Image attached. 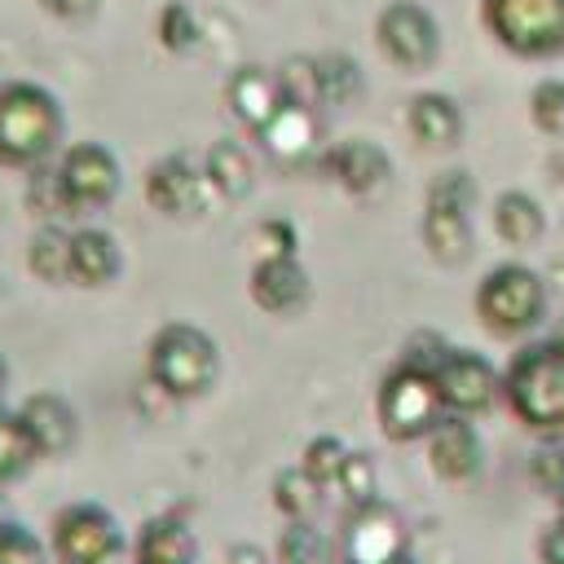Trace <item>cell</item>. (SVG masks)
<instances>
[{
  "label": "cell",
  "mask_w": 564,
  "mask_h": 564,
  "mask_svg": "<svg viewBox=\"0 0 564 564\" xmlns=\"http://www.w3.org/2000/svg\"><path fill=\"white\" fill-rule=\"evenodd\" d=\"M26 207H31L40 220H62V216H70L53 163H48V167H35V172L26 176Z\"/></svg>",
  "instance_id": "cell-35"
},
{
  "label": "cell",
  "mask_w": 564,
  "mask_h": 564,
  "mask_svg": "<svg viewBox=\"0 0 564 564\" xmlns=\"http://www.w3.org/2000/svg\"><path fill=\"white\" fill-rule=\"evenodd\" d=\"M322 485L295 463V467H282L273 476V507L286 516V520H313L317 507H322Z\"/></svg>",
  "instance_id": "cell-27"
},
{
  "label": "cell",
  "mask_w": 564,
  "mask_h": 564,
  "mask_svg": "<svg viewBox=\"0 0 564 564\" xmlns=\"http://www.w3.org/2000/svg\"><path fill=\"white\" fill-rule=\"evenodd\" d=\"M26 269L48 282V286H62L70 282V229L62 220H44L31 242H26Z\"/></svg>",
  "instance_id": "cell-25"
},
{
  "label": "cell",
  "mask_w": 564,
  "mask_h": 564,
  "mask_svg": "<svg viewBox=\"0 0 564 564\" xmlns=\"http://www.w3.org/2000/svg\"><path fill=\"white\" fill-rule=\"evenodd\" d=\"M339 494H344V502H348V511H357V507H366L370 498H379L375 494V458L370 454H361V449H352L348 454V463L339 467Z\"/></svg>",
  "instance_id": "cell-36"
},
{
  "label": "cell",
  "mask_w": 564,
  "mask_h": 564,
  "mask_svg": "<svg viewBox=\"0 0 564 564\" xmlns=\"http://www.w3.org/2000/svg\"><path fill=\"white\" fill-rule=\"evenodd\" d=\"M53 172H57V185L66 194L70 216L101 212L119 194V159L101 141H70L53 159Z\"/></svg>",
  "instance_id": "cell-10"
},
{
  "label": "cell",
  "mask_w": 564,
  "mask_h": 564,
  "mask_svg": "<svg viewBox=\"0 0 564 564\" xmlns=\"http://www.w3.org/2000/svg\"><path fill=\"white\" fill-rule=\"evenodd\" d=\"M66 115L62 101L35 79H4L0 84V167L35 172L48 167L66 145Z\"/></svg>",
  "instance_id": "cell-1"
},
{
  "label": "cell",
  "mask_w": 564,
  "mask_h": 564,
  "mask_svg": "<svg viewBox=\"0 0 564 564\" xmlns=\"http://www.w3.org/2000/svg\"><path fill=\"white\" fill-rule=\"evenodd\" d=\"M476 317L485 322V330H494L502 339L533 330L546 317V282H542V273L520 264V260L494 264L476 282Z\"/></svg>",
  "instance_id": "cell-5"
},
{
  "label": "cell",
  "mask_w": 564,
  "mask_h": 564,
  "mask_svg": "<svg viewBox=\"0 0 564 564\" xmlns=\"http://www.w3.org/2000/svg\"><path fill=\"white\" fill-rule=\"evenodd\" d=\"M375 414H379V427H383L388 441L410 445V441H427L449 410L441 401L436 375L423 370V366L401 361L383 375V383L375 392Z\"/></svg>",
  "instance_id": "cell-4"
},
{
  "label": "cell",
  "mask_w": 564,
  "mask_h": 564,
  "mask_svg": "<svg viewBox=\"0 0 564 564\" xmlns=\"http://www.w3.org/2000/svg\"><path fill=\"white\" fill-rule=\"evenodd\" d=\"M432 375H436V388H441V401H445L449 414H467L471 419V414L489 410L498 401V392H502V375L494 370V361L471 352V348H449L432 366Z\"/></svg>",
  "instance_id": "cell-12"
},
{
  "label": "cell",
  "mask_w": 564,
  "mask_h": 564,
  "mask_svg": "<svg viewBox=\"0 0 564 564\" xmlns=\"http://www.w3.org/2000/svg\"><path fill=\"white\" fill-rule=\"evenodd\" d=\"M256 234L264 242V256H295V247H300V238H295V229L286 220H264Z\"/></svg>",
  "instance_id": "cell-38"
},
{
  "label": "cell",
  "mask_w": 564,
  "mask_h": 564,
  "mask_svg": "<svg viewBox=\"0 0 564 564\" xmlns=\"http://www.w3.org/2000/svg\"><path fill=\"white\" fill-rule=\"evenodd\" d=\"M480 22L516 57L564 53V0H480Z\"/></svg>",
  "instance_id": "cell-6"
},
{
  "label": "cell",
  "mask_w": 564,
  "mask_h": 564,
  "mask_svg": "<svg viewBox=\"0 0 564 564\" xmlns=\"http://www.w3.org/2000/svg\"><path fill=\"white\" fill-rule=\"evenodd\" d=\"M48 551L57 564H119L123 529L101 502H66L53 516Z\"/></svg>",
  "instance_id": "cell-9"
},
{
  "label": "cell",
  "mask_w": 564,
  "mask_h": 564,
  "mask_svg": "<svg viewBox=\"0 0 564 564\" xmlns=\"http://www.w3.org/2000/svg\"><path fill=\"white\" fill-rule=\"evenodd\" d=\"M97 4L101 0H40V9L53 13V18H62V22H84V18L97 13Z\"/></svg>",
  "instance_id": "cell-40"
},
{
  "label": "cell",
  "mask_w": 564,
  "mask_h": 564,
  "mask_svg": "<svg viewBox=\"0 0 564 564\" xmlns=\"http://www.w3.org/2000/svg\"><path fill=\"white\" fill-rule=\"evenodd\" d=\"M225 564H269V560H264V551H260V546H251V542H238V546H229Z\"/></svg>",
  "instance_id": "cell-41"
},
{
  "label": "cell",
  "mask_w": 564,
  "mask_h": 564,
  "mask_svg": "<svg viewBox=\"0 0 564 564\" xmlns=\"http://www.w3.org/2000/svg\"><path fill=\"white\" fill-rule=\"evenodd\" d=\"M260 141H264L269 159H278V163H308L313 150H317V141H322V132H317V110L286 101V106L269 119V128L260 132Z\"/></svg>",
  "instance_id": "cell-21"
},
{
  "label": "cell",
  "mask_w": 564,
  "mask_h": 564,
  "mask_svg": "<svg viewBox=\"0 0 564 564\" xmlns=\"http://www.w3.org/2000/svg\"><path fill=\"white\" fill-rule=\"evenodd\" d=\"M212 185H207V172L203 163H194L189 154H167L159 159L150 172H145V203L172 220H185V216H203L207 203H212Z\"/></svg>",
  "instance_id": "cell-13"
},
{
  "label": "cell",
  "mask_w": 564,
  "mask_h": 564,
  "mask_svg": "<svg viewBox=\"0 0 564 564\" xmlns=\"http://www.w3.org/2000/svg\"><path fill=\"white\" fill-rule=\"evenodd\" d=\"M198 542L181 516H150L137 533V564H194Z\"/></svg>",
  "instance_id": "cell-22"
},
{
  "label": "cell",
  "mask_w": 564,
  "mask_h": 564,
  "mask_svg": "<svg viewBox=\"0 0 564 564\" xmlns=\"http://www.w3.org/2000/svg\"><path fill=\"white\" fill-rule=\"evenodd\" d=\"M330 538L313 520H291L278 538V564H326Z\"/></svg>",
  "instance_id": "cell-29"
},
{
  "label": "cell",
  "mask_w": 564,
  "mask_h": 564,
  "mask_svg": "<svg viewBox=\"0 0 564 564\" xmlns=\"http://www.w3.org/2000/svg\"><path fill=\"white\" fill-rule=\"evenodd\" d=\"M317 88H322V106H352L366 93V70L352 53H322Z\"/></svg>",
  "instance_id": "cell-26"
},
{
  "label": "cell",
  "mask_w": 564,
  "mask_h": 564,
  "mask_svg": "<svg viewBox=\"0 0 564 564\" xmlns=\"http://www.w3.org/2000/svg\"><path fill=\"white\" fill-rule=\"evenodd\" d=\"M4 388H9V366H4V357H0V401H4Z\"/></svg>",
  "instance_id": "cell-42"
},
{
  "label": "cell",
  "mask_w": 564,
  "mask_h": 564,
  "mask_svg": "<svg viewBox=\"0 0 564 564\" xmlns=\"http://www.w3.org/2000/svg\"><path fill=\"white\" fill-rule=\"evenodd\" d=\"M560 176H564V163H560Z\"/></svg>",
  "instance_id": "cell-44"
},
{
  "label": "cell",
  "mask_w": 564,
  "mask_h": 564,
  "mask_svg": "<svg viewBox=\"0 0 564 564\" xmlns=\"http://www.w3.org/2000/svg\"><path fill=\"white\" fill-rule=\"evenodd\" d=\"M375 44L392 66L419 75L441 62V22L419 0H388L375 18Z\"/></svg>",
  "instance_id": "cell-8"
},
{
  "label": "cell",
  "mask_w": 564,
  "mask_h": 564,
  "mask_svg": "<svg viewBox=\"0 0 564 564\" xmlns=\"http://www.w3.org/2000/svg\"><path fill=\"white\" fill-rule=\"evenodd\" d=\"M225 101H229L234 119H238L247 132L260 137V132L269 128V119L286 106V93H282L278 70H269V66H260V62H242V66L229 75V84H225Z\"/></svg>",
  "instance_id": "cell-15"
},
{
  "label": "cell",
  "mask_w": 564,
  "mask_h": 564,
  "mask_svg": "<svg viewBox=\"0 0 564 564\" xmlns=\"http://www.w3.org/2000/svg\"><path fill=\"white\" fill-rule=\"evenodd\" d=\"M529 119L546 137H564V79H538L529 93Z\"/></svg>",
  "instance_id": "cell-34"
},
{
  "label": "cell",
  "mask_w": 564,
  "mask_h": 564,
  "mask_svg": "<svg viewBox=\"0 0 564 564\" xmlns=\"http://www.w3.org/2000/svg\"><path fill=\"white\" fill-rule=\"evenodd\" d=\"M471 207H476V181L463 167H449L427 185L423 247L432 251V260L463 264L471 256Z\"/></svg>",
  "instance_id": "cell-7"
},
{
  "label": "cell",
  "mask_w": 564,
  "mask_h": 564,
  "mask_svg": "<svg viewBox=\"0 0 564 564\" xmlns=\"http://www.w3.org/2000/svg\"><path fill=\"white\" fill-rule=\"evenodd\" d=\"M322 172H326L335 185H344L348 194L366 198V194H379V189L388 185L392 159H388L383 145L366 141V137H348V141H335V145L322 150Z\"/></svg>",
  "instance_id": "cell-14"
},
{
  "label": "cell",
  "mask_w": 564,
  "mask_h": 564,
  "mask_svg": "<svg viewBox=\"0 0 564 564\" xmlns=\"http://www.w3.org/2000/svg\"><path fill=\"white\" fill-rule=\"evenodd\" d=\"M278 79H282V93L291 106H308L317 110L322 106V88H317V57H286L278 66Z\"/></svg>",
  "instance_id": "cell-33"
},
{
  "label": "cell",
  "mask_w": 564,
  "mask_h": 564,
  "mask_svg": "<svg viewBox=\"0 0 564 564\" xmlns=\"http://www.w3.org/2000/svg\"><path fill=\"white\" fill-rule=\"evenodd\" d=\"M48 560H53V551L31 524L0 520V564H48Z\"/></svg>",
  "instance_id": "cell-32"
},
{
  "label": "cell",
  "mask_w": 564,
  "mask_h": 564,
  "mask_svg": "<svg viewBox=\"0 0 564 564\" xmlns=\"http://www.w3.org/2000/svg\"><path fill=\"white\" fill-rule=\"evenodd\" d=\"M538 560L542 564H564V516H555L542 538H538Z\"/></svg>",
  "instance_id": "cell-39"
},
{
  "label": "cell",
  "mask_w": 564,
  "mask_h": 564,
  "mask_svg": "<svg viewBox=\"0 0 564 564\" xmlns=\"http://www.w3.org/2000/svg\"><path fill=\"white\" fill-rule=\"evenodd\" d=\"M251 304L273 313V317H291L308 304V269L295 256H260L251 264Z\"/></svg>",
  "instance_id": "cell-16"
},
{
  "label": "cell",
  "mask_w": 564,
  "mask_h": 564,
  "mask_svg": "<svg viewBox=\"0 0 564 564\" xmlns=\"http://www.w3.org/2000/svg\"><path fill=\"white\" fill-rule=\"evenodd\" d=\"M154 31H159V44H163L167 53H189V48H198V40H203V22H198V13H194L185 0H167V4L159 9Z\"/></svg>",
  "instance_id": "cell-30"
},
{
  "label": "cell",
  "mask_w": 564,
  "mask_h": 564,
  "mask_svg": "<svg viewBox=\"0 0 564 564\" xmlns=\"http://www.w3.org/2000/svg\"><path fill=\"white\" fill-rule=\"evenodd\" d=\"M555 507H560V516H564V494H560V498H555Z\"/></svg>",
  "instance_id": "cell-43"
},
{
  "label": "cell",
  "mask_w": 564,
  "mask_h": 564,
  "mask_svg": "<svg viewBox=\"0 0 564 564\" xmlns=\"http://www.w3.org/2000/svg\"><path fill=\"white\" fill-rule=\"evenodd\" d=\"M203 172H207V185H212L220 198H242V194H251V185H256L251 154H247L238 141H229V137L207 145Z\"/></svg>",
  "instance_id": "cell-24"
},
{
  "label": "cell",
  "mask_w": 564,
  "mask_h": 564,
  "mask_svg": "<svg viewBox=\"0 0 564 564\" xmlns=\"http://www.w3.org/2000/svg\"><path fill=\"white\" fill-rule=\"evenodd\" d=\"M35 458H40V449H35V441H31L26 423H22V414L0 405V485L26 476Z\"/></svg>",
  "instance_id": "cell-28"
},
{
  "label": "cell",
  "mask_w": 564,
  "mask_h": 564,
  "mask_svg": "<svg viewBox=\"0 0 564 564\" xmlns=\"http://www.w3.org/2000/svg\"><path fill=\"white\" fill-rule=\"evenodd\" d=\"M529 480L542 489V494H551V498H560L564 494V441H546V445H538L533 454H529Z\"/></svg>",
  "instance_id": "cell-37"
},
{
  "label": "cell",
  "mask_w": 564,
  "mask_h": 564,
  "mask_svg": "<svg viewBox=\"0 0 564 564\" xmlns=\"http://www.w3.org/2000/svg\"><path fill=\"white\" fill-rule=\"evenodd\" d=\"M123 273V251L110 229L79 225L70 229V282L79 286H106Z\"/></svg>",
  "instance_id": "cell-20"
},
{
  "label": "cell",
  "mask_w": 564,
  "mask_h": 564,
  "mask_svg": "<svg viewBox=\"0 0 564 564\" xmlns=\"http://www.w3.org/2000/svg\"><path fill=\"white\" fill-rule=\"evenodd\" d=\"M339 564H414L401 511L392 502H383V498H370L366 507L348 511L344 560Z\"/></svg>",
  "instance_id": "cell-11"
},
{
  "label": "cell",
  "mask_w": 564,
  "mask_h": 564,
  "mask_svg": "<svg viewBox=\"0 0 564 564\" xmlns=\"http://www.w3.org/2000/svg\"><path fill=\"white\" fill-rule=\"evenodd\" d=\"M18 414H22V423H26L31 441H35V449H40V458H62V454H70V445H75V436H79V414H75V405H70L62 392H31V397L18 405Z\"/></svg>",
  "instance_id": "cell-18"
},
{
  "label": "cell",
  "mask_w": 564,
  "mask_h": 564,
  "mask_svg": "<svg viewBox=\"0 0 564 564\" xmlns=\"http://www.w3.org/2000/svg\"><path fill=\"white\" fill-rule=\"evenodd\" d=\"M348 441L344 436H335V432H317L308 445H304V454H300V467L322 485V489H330L335 480H339V467L348 463Z\"/></svg>",
  "instance_id": "cell-31"
},
{
  "label": "cell",
  "mask_w": 564,
  "mask_h": 564,
  "mask_svg": "<svg viewBox=\"0 0 564 564\" xmlns=\"http://www.w3.org/2000/svg\"><path fill=\"white\" fill-rule=\"evenodd\" d=\"M427 463L441 480H471L485 463V441L467 414H445L427 436Z\"/></svg>",
  "instance_id": "cell-17"
},
{
  "label": "cell",
  "mask_w": 564,
  "mask_h": 564,
  "mask_svg": "<svg viewBox=\"0 0 564 564\" xmlns=\"http://www.w3.org/2000/svg\"><path fill=\"white\" fill-rule=\"evenodd\" d=\"M145 370L154 388L167 392L172 401H194L212 392L220 375V348L194 322H163L145 344Z\"/></svg>",
  "instance_id": "cell-3"
},
{
  "label": "cell",
  "mask_w": 564,
  "mask_h": 564,
  "mask_svg": "<svg viewBox=\"0 0 564 564\" xmlns=\"http://www.w3.org/2000/svg\"><path fill=\"white\" fill-rule=\"evenodd\" d=\"M405 128L423 150H449L463 137V110L449 93H414L405 106Z\"/></svg>",
  "instance_id": "cell-19"
},
{
  "label": "cell",
  "mask_w": 564,
  "mask_h": 564,
  "mask_svg": "<svg viewBox=\"0 0 564 564\" xmlns=\"http://www.w3.org/2000/svg\"><path fill=\"white\" fill-rule=\"evenodd\" d=\"M494 229L507 247H533L546 229V216H542V203L524 189H502L498 203H494Z\"/></svg>",
  "instance_id": "cell-23"
},
{
  "label": "cell",
  "mask_w": 564,
  "mask_h": 564,
  "mask_svg": "<svg viewBox=\"0 0 564 564\" xmlns=\"http://www.w3.org/2000/svg\"><path fill=\"white\" fill-rule=\"evenodd\" d=\"M502 397L524 427L564 436V339L524 344L502 370Z\"/></svg>",
  "instance_id": "cell-2"
}]
</instances>
